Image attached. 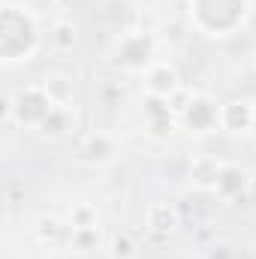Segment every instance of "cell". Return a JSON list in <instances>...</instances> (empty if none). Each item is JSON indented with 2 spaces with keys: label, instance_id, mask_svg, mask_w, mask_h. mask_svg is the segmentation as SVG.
Masks as SVG:
<instances>
[{
  "label": "cell",
  "instance_id": "obj_1",
  "mask_svg": "<svg viewBox=\"0 0 256 259\" xmlns=\"http://www.w3.org/2000/svg\"><path fill=\"white\" fill-rule=\"evenodd\" d=\"M148 78H151V81H148V91H151V94L169 97V94L175 91V72H172L169 66H160V69H154Z\"/></svg>",
  "mask_w": 256,
  "mask_h": 259
}]
</instances>
